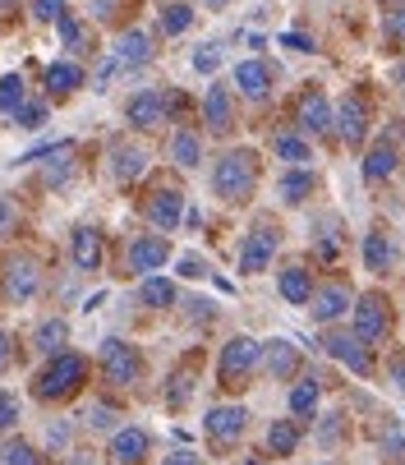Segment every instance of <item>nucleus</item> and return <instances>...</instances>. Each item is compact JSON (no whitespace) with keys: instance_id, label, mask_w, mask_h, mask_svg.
I'll return each mask as SVG.
<instances>
[{"instance_id":"a878e982","label":"nucleus","mask_w":405,"mask_h":465,"mask_svg":"<svg viewBox=\"0 0 405 465\" xmlns=\"http://www.w3.org/2000/svg\"><path fill=\"white\" fill-rule=\"evenodd\" d=\"M64 346H70V322H64V318H42L33 327V351L37 355H55Z\"/></svg>"},{"instance_id":"b1692460","label":"nucleus","mask_w":405,"mask_h":465,"mask_svg":"<svg viewBox=\"0 0 405 465\" xmlns=\"http://www.w3.org/2000/svg\"><path fill=\"white\" fill-rule=\"evenodd\" d=\"M396 240L391 235H382V231H369L364 235V268L369 272H391L396 268Z\"/></svg>"},{"instance_id":"3c124183","label":"nucleus","mask_w":405,"mask_h":465,"mask_svg":"<svg viewBox=\"0 0 405 465\" xmlns=\"http://www.w3.org/2000/svg\"><path fill=\"white\" fill-rule=\"evenodd\" d=\"M46 447H51V451H64V447H70V424H64V420L51 424V429H46Z\"/></svg>"},{"instance_id":"49530a36","label":"nucleus","mask_w":405,"mask_h":465,"mask_svg":"<svg viewBox=\"0 0 405 465\" xmlns=\"http://www.w3.org/2000/svg\"><path fill=\"white\" fill-rule=\"evenodd\" d=\"M336 231H341V222H336V217H327V222H322V235H318V253H322V258H336V249H341Z\"/></svg>"},{"instance_id":"4d7b16f0","label":"nucleus","mask_w":405,"mask_h":465,"mask_svg":"<svg viewBox=\"0 0 405 465\" xmlns=\"http://www.w3.org/2000/svg\"><path fill=\"white\" fill-rule=\"evenodd\" d=\"M391 378H396V387H405V360H391Z\"/></svg>"},{"instance_id":"c9c22d12","label":"nucleus","mask_w":405,"mask_h":465,"mask_svg":"<svg viewBox=\"0 0 405 465\" xmlns=\"http://www.w3.org/2000/svg\"><path fill=\"white\" fill-rule=\"evenodd\" d=\"M46 88H55V93H74V88H84V70L74 60H55L51 70H46Z\"/></svg>"},{"instance_id":"bb28decb","label":"nucleus","mask_w":405,"mask_h":465,"mask_svg":"<svg viewBox=\"0 0 405 465\" xmlns=\"http://www.w3.org/2000/svg\"><path fill=\"white\" fill-rule=\"evenodd\" d=\"M396 166H400L396 143H378V148L364 157V180H369V184H382V180H391V175H396Z\"/></svg>"},{"instance_id":"bf43d9fd","label":"nucleus","mask_w":405,"mask_h":465,"mask_svg":"<svg viewBox=\"0 0 405 465\" xmlns=\"http://www.w3.org/2000/svg\"><path fill=\"white\" fill-rule=\"evenodd\" d=\"M202 5H208V10H222V5H226V0H202Z\"/></svg>"},{"instance_id":"dca6fc26","label":"nucleus","mask_w":405,"mask_h":465,"mask_svg":"<svg viewBox=\"0 0 405 465\" xmlns=\"http://www.w3.org/2000/svg\"><path fill=\"white\" fill-rule=\"evenodd\" d=\"M258 369H267L277 382H291V378H300V351H295V341H286V337H272L262 346V364Z\"/></svg>"},{"instance_id":"c03bdc74","label":"nucleus","mask_w":405,"mask_h":465,"mask_svg":"<svg viewBox=\"0 0 405 465\" xmlns=\"http://www.w3.org/2000/svg\"><path fill=\"white\" fill-rule=\"evenodd\" d=\"M19 415H24L19 396H15V391H0V433H10V429L19 424Z\"/></svg>"},{"instance_id":"aec40b11","label":"nucleus","mask_w":405,"mask_h":465,"mask_svg":"<svg viewBox=\"0 0 405 465\" xmlns=\"http://www.w3.org/2000/svg\"><path fill=\"white\" fill-rule=\"evenodd\" d=\"M148 171V148H139V143H111V175L120 180V184H133Z\"/></svg>"},{"instance_id":"de8ad7c7","label":"nucleus","mask_w":405,"mask_h":465,"mask_svg":"<svg viewBox=\"0 0 405 465\" xmlns=\"http://www.w3.org/2000/svg\"><path fill=\"white\" fill-rule=\"evenodd\" d=\"M208 272H212V268H208V262H202L198 253H184V258H180V277H189V282H202Z\"/></svg>"},{"instance_id":"cd10ccee","label":"nucleus","mask_w":405,"mask_h":465,"mask_svg":"<svg viewBox=\"0 0 405 465\" xmlns=\"http://www.w3.org/2000/svg\"><path fill=\"white\" fill-rule=\"evenodd\" d=\"M277 286H282V300L300 309V304H309V295H313V272L295 262V268H286V272H282V282H277Z\"/></svg>"},{"instance_id":"4c0bfd02","label":"nucleus","mask_w":405,"mask_h":465,"mask_svg":"<svg viewBox=\"0 0 405 465\" xmlns=\"http://www.w3.org/2000/svg\"><path fill=\"white\" fill-rule=\"evenodd\" d=\"M277 157L291 166H304V162H313V148L304 134H277Z\"/></svg>"},{"instance_id":"f03ea898","label":"nucleus","mask_w":405,"mask_h":465,"mask_svg":"<svg viewBox=\"0 0 405 465\" xmlns=\"http://www.w3.org/2000/svg\"><path fill=\"white\" fill-rule=\"evenodd\" d=\"M212 189H217L222 203H249L253 189H258V157L249 148L226 153L217 162V171H212Z\"/></svg>"},{"instance_id":"423d86ee","label":"nucleus","mask_w":405,"mask_h":465,"mask_svg":"<svg viewBox=\"0 0 405 465\" xmlns=\"http://www.w3.org/2000/svg\"><path fill=\"white\" fill-rule=\"evenodd\" d=\"M322 351L336 364H346L355 378H373V351H369V341L355 337V331H331V337L322 341Z\"/></svg>"},{"instance_id":"4be33fe9","label":"nucleus","mask_w":405,"mask_h":465,"mask_svg":"<svg viewBox=\"0 0 405 465\" xmlns=\"http://www.w3.org/2000/svg\"><path fill=\"white\" fill-rule=\"evenodd\" d=\"M70 253H74L79 272H97L102 268V231L97 226H79L74 240H70Z\"/></svg>"},{"instance_id":"6ab92c4d","label":"nucleus","mask_w":405,"mask_h":465,"mask_svg":"<svg viewBox=\"0 0 405 465\" xmlns=\"http://www.w3.org/2000/svg\"><path fill=\"white\" fill-rule=\"evenodd\" d=\"M202 124L212 129V134H231V124H235V102H231V88L212 84L208 97H202Z\"/></svg>"},{"instance_id":"f3484780","label":"nucleus","mask_w":405,"mask_h":465,"mask_svg":"<svg viewBox=\"0 0 405 465\" xmlns=\"http://www.w3.org/2000/svg\"><path fill=\"white\" fill-rule=\"evenodd\" d=\"M272 84H277V74H272V64H267V60H240L235 64V88L249 102H262L267 93H272Z\"/></svg>"},{"instance_id":"ddd939ff","label":"nucleus","mask_w":405,"mask_h":465,"mask_svg":"<svg viewBox=\"0 0 405 465\" xmlns=\"http://www.w3.org/2000/svg\"><path fill=\"white\" fill-rule=\"evenodd\" d=\"M124 120H129L133 129H162V124H166V93H157V88L133 93V97L124 102Z\"/></svg>"},{"instance_id":"393cba45","label":"nucleus","mask_w":405,"mask_h":465,"mask_svg":"<svg viewBox=\"0 0 405 465\" xmlns=\"http://www.w3.org/2000/svg\"><path fill=\"white\" fill-rule=\"evenodd\" d=\"M313 189H318V175H313V171H304V166H291V171L277 180L282 203H291V208H300L304 198H313Z\"/></svg>"},{"instance_id":"052dcab7","label":"nucleus","mask_w":405,"mask_h":465,"mask_svg":"<svg viewBox=\"0 0 405 465\" xmlns=\"http://www.w3.org/2000/svg\"><path fill=\"white\" fill-rule=\"evenodd\" d=\"M5 10H15V0H0V15H5Z\"/></svg>"},{"instance_id":"f8f14e48","label":"nucleus","mask_w":405,"mask_h":465,"mask_svg":"<svg viewBox=\"0 0 405 465\" xmlns=\"http://www.w3.org/2000/svg\"><path fill=\"white\" fill-rule=\"evenodd\" d=\"M331 124H336V134H341V143L360 148V143H364V134H369V102H364L360 93H351L341 106H336Z\"/></svg>"},{"instance_id":"7ed1b4c3","label":"nucleus","mask_w":405,"mask_h":465,"mask_svg":"<svg viewBox=\"0 0 405 465\" xmlns=\"http://www.w3.org/2000/svg\"><path fill=\"white\" fill-rule=\"evenodd\" d=\"M97 369H102V378H106L111 387H120V391H124V387H139L143 373H148L139 346H129V341H120V337H106V341H102Z\"/></svg>"},{"instance_id":"ea45409f","label":"nucleus","mask_w":405,"mask_h":465,"mask_svg":"<svg viewBox=\"0 0 405 465\" xmlns=\"http://www.w3.org/2000/svg\"><path fill=\"white\" fill-rule=\"evenodd\" d=\"M189 24H193V10H189V5H166V10H162V33H166V37L189 33Z\"/></svg>"},{"instance_id":"6e6d98bb","label":"nucleus","mask_w":405,"mask_h":465,"mask_svg":"<svg viewBox=\"0 0 405 465\" xmlns=\"http://www.w3.org/2000/svg\"><path fill=\"white\" fill-rule=\"evenodd\" d=\"M282 46H295V51H313V42H309V37H300V33H282Z\"/></svg>"},{"instance_id":"473e14b6","label":"nucleus","mask_w":405,"mask_h":465,"mask_svg":"<svg viewBox=\"0 0 405 465\" xmlns=\"http://www.w3.org/2000/svg\"><path fill=\"white\" fill-rule=\"evenodd\" d=\"M171 157H175L184 171H193V166L202 162V139L193 134V129H175V139H171Z\"/></svg>"},{"instance_id":"39448f33","label":"nucleus","mask_w":405,"mask_h":465,"mask_svg":"<svg viewBox=\"0 0 405 465\" xmlns=\"http://www.w3.org/2000/svg\"><path fill=\"white\" fill-rule=\"evenodd\" d=\"M277 244H282V226H272V222H258V226L244 235V244H240V272H244V277L262 272L267 262L277 258Z\"/></svg>"},{"instance_id":"8fccbe9b","label":"nucleus","mask_w":405,"mask_h":465,"mask_svg":"<svg viewBox=\"0 0 405 465\" xmlns=\"http://www.w3.org/2000/svg\"><path fill=\"white\" fill-rule=\"evenodd\" d=\"M382 33H387L391 42H405V5H400V10H391V15L382 19Z\"/></svg>"},{"instance_id":"72a5a7b5","label":"nucleus","mask_w":405,"mask_h":465,"mask_svg":"<svg viewBox=\"0 0 405 465\" xmlns=\"http://www.w3.org/2000/svg\"><path fill=\"white\" fill-rule=\"evenodd\" d=\"M139 300H143L148 309H171V304H175V282H171V277H143Z\"/></svg>"},{"instance_id":"603ef678","label":"nucleus","mask_w":405,"mask_h":465,"mask_svg":"<svg viewBox=\"0 0 405 465\" xmlns=\"http://www.w3.org/2000/svg\"><path fill=\"white\" fill-rule=\"evenodd\" d=\"M382 451H387L391 460H405V433H396V429H391V433L382 438Z\"/></svg>"},{"instance_id":"c85d7f7f","label":"nucleus","mask_w":405,"mask_h":465,"mask_svg":"<svg viewBox=\"0 0 405 465\" xmlns=\"http://www.w3.org/2000/svg\"><path fill=\"white\" fill-rule=\"evenodd\" d=\"M300 438H304V429H300V420H277L272 429H267V451L272 456H295V447H300Z\"/></svg>"},{"instance_id":"a18cd8bd","label":"nucleus","mask_w":405,"mask_h":465,"mask_svg":"<svg viewBox=\"0 0 405 465\" xmlns=\"http://www.w3.org/2000/svg\"><path fill=\"white\" fill-rule=\"evenodd\" d=\"M60 15H70V0H33V19L37 24H55Z\"/></svg>"},{"instance_id":"2eb2a0df","label":"nucleus","mask_w":405,"mask_h":465,"mask_svg":"<svg viewBox=\"0 0 405 465\" xmlns=\"http://www.w3.org/2000/svg\"><path fill=\"white\" fill-rule=\"evenodd\" d=\"M355 304V291L351 286H313V295H309V313H313V322H336L346 309Z\"/></svg>"},{"instance_id":"a19ab883","label":"nucleus","mask_w":405,"mask_h":465,"mask_svg":"<svg viewBox=\"0 0 405 465\" xmlns=\"http://www.w3.org/2000/svg\"><path fill=\"white\" fill-rule=\"evenodd\" d=\"M341 429H346V415H322V424H318V447H322V451H336V442H341Z\"/></svg>"},{"instance_id":"a211bd4d","label":"nucleus","mask_w":405,"mask_h":465,"mask_svg":"<svg viewBox=\"0 0 405 465\" xmlns=\"http://www.w3.org/2000/svg\"><path fill=\"white\" fill-rule=\"evenodd\" d=\"M295 124H300V134H327V129H331V106H327L322 88H309V93L300 97Z\"/></svg>"},{"instance_id":"09e8293b","label":"nucleus","mask_w":405,"mask_h":465,"mask_svg":"<svg viewBox=\"0 0 405 465\" xmlns=\"http://www.w3.org/2000/svg\"><path fill=\"white\" fill-rule=\"evenodd\" d=\"M15 226H19V208H15V198L0 193V235H10Z\"/></svg>"},{"instance_id":"c756f323","label":"nucleus","mask_w":405,"mask_h":465,"mask_svg":"<svg viewBox=\"0 0 405 465\" xmlns=\"http://www.w3.org/2000/svg\"><path fill=\"white\" fill-rule=\"evenodd\" d=\"M318 401H322L318 378H300V382L291 387V415H295V420H313V415H318Z\"/></svg>"},{"instance_id":"f704fd0d","label":"nucleus","mask_w":405,"mask_h":465,"mask_svg":"<svg viewBox=\"0 0 405 465\" xmlns=\"http://www.w3.org/2000/svg\"><path fill=\"white\" fill-rule=\"evenodd\" d=\"M0 465H46V456L24 438H5L0 442Z\"/></svg>"},{"instance_id":"5701e85b","label":"nucleus","mask_w":405,"mask_h":465,"mask_svg":"<svg viewBox=\"0 0 405 465\" xmlns=\"http://www.w3.org/2000/svg\"><path fill=\"white\" fill-rule=\"evenodd\" d=\"M70 175H74V143L64 139V143L42 153V180L60 189V184H70Z\"/></svg>"},{"instance_id":"4468645a","label":"nucleus","mask_w":405,"mask_h":465,"mask_svg":"<svg viewBox=\"0 0 405 465\" xmlns=\"http://www.w3.org/2000/svg\"><path fill=\"white\" fill-rule=\"evenodd\" d=\"M202 429H208L212 442H240L244 429H249V411L244 406H212L208 415H202Z\"/></svg>"},{"instance_id":"9d476101","label":"nucleus","mask_w":405,"mask_h":465,"mask_svg":"<svg viewBox=\"0 0 405 465\" xmlns=\"http://www.w3.org/2000/svg\"><path fill=\"white\" fill-rule=\"evenodd\" d=\"M37 291H42V268H37V258H28V253L10 258V262H5V295H10L15 304H28Z\"/></svg>"},{"instance_id":"f257e3e1","label":"nucleus","mask_w":405,"mask_h":465,"mask_svg":"<svg viewBox=\"0 0 405 465\" xmlns=\"http://www.w3.org/2000/svg\"><path fill=\"white\" fill-rule=\"evenodd\" d=\"M84 382H88V360L84 355H74V351H55L51 360H46V369L33 378V396L37 401H70V396H79L84 391Z\"/></svg>"},{"instance_id":"1a4fd4ad","label":"nucleus","mask_w":405,"mask_h":465,"mask_svg":"<svg viewBox=\"0 0 405 465\" xmlns=\"http://www.w3.org/2000/svg\"><path fill=\"white\" fill-rule=\"evenodd\" d=\"M143 217H148L162 235H171V231L184 222V193H180L175 184H157V189H153V198L143 203Z\"/></svg>"},{"instance_id":"6e6552de","label":"nucleus","mask_w":405,"mask_h":465,"mask_svg":"<svg viewBox=\"0 0 405 465\" xmlns=\"http://www.w3.org/2000/svg\"><path fill=\"white\" fill-rule=\"evenodd\" d=\"M166 258H171V235H139L124 253V268L133 277H153L157 268H166Z\"/></svg>"},{"instance_id":"864d4df0","label":"nucleus","mask_w":405,"mask_h":465,"mask_svg":"<svg viewBox=\"0 0 405 465\" xmlns=\"http://www.w3.org/2000/svg\"><path fill=\"white\" fill-rule=\"evenodd\" d=\"M162 465H202V456H198V451H189V447H180V451H166V456H162Z\"/></svg>"},{"instance_id":"13d9d810","label":"nucleus","mask_w":405,"mask_h":465,"mask_svg":"<svg viewBox=\"0 0 405 465\" xmlns=\"http://www.w3.org/2000/svg\"><path fill=\"white\" fill-rule=\"evenodd\" d=\"M396 84H400V88H405V60H400V64H396Z\"/></svg>"},{"instance_id":"e433bc0d","label":"nucleus","mask_w":405,"mask_h":465,"mask_svg":"<svg viewBox=\"0 0 405 465\" xmlns=\"http://www.w3.org/2000/svg\"><path fill=\"white\" fill-rule=\"evenodd\" d=\"M120 406H111V401H93L88 411H84V424L93 429V433H115L120 429Z\"/></svg>"},{"instance_id":"79ce46f5","label":"nucleus","mask_w":405,"mask_h":465,"mask_svg":"<svg viewBox=\"0 0 405 465\" xmlns=\"http://www.w3.org/2000/svg\"><path fill=\"white\" fill-rule=\"evenodd\" d=\"M217 64H222V42H208V46L193 51V70L198 74H217Z\"/></svg>"},{"instance_id":"412c9836","label":"nucleus","mask_w":405,"mask_h":465,"mask_svg":"<svg viewBox=\"0 0 405 465\" xmlns=\"http://www.w3.org/2000/svg\"><path fill=\"white\" fill-rule=\"evenodd\" d=\"M148 60H153V37H148V33L129 28V33L115 42V64H120V70H143Z\"/></svg>"},{"instance_id":"7c9ffc66","label":"nucleus","mask_w":405,"mask_h":465,"mask_svg":"<svg viewBox=\"0 0 405 465\" xmlns=\"http://www.w3.org/2000/svg\"><path fill=\"white\" fill-rule=\"evenodd\" d=\"M55 33H60V42H64V51H74V55L93 46V33L84 28V19H79L74 10H70V15H60V19H55Z\"/></svg>"},{"instance_id":"2f4dec72","label":"nucleus","mask_w":405,"mask_h":465,"mask_svg":"<svg viewBox=\"0 0 405 465\" xmlns=\"http://www.w3.org/2000/svg\"><path fill=\"white\" fill-rule=\"evenodd\" d=\"M189 396H193V360L180 364V369L166 378V406H171V411H184Z\"/></svg>"},{"instance_id":"58836bf2","label":"nucleus","mask_w":405,"mask_h":465,"mask_svg":"<svg viewBox=\"0 0 405 465\" xmlns=\"http://www.w3.org/2000/svg\"><path fill=\"white\" fill-rule=\"evenodd\" d=\"M24 102H28V93H24V74H5V79H0V111L15 115Z\"/></svg>"},{"instance_id":"20e7f679","label":"nucleus","mask_w":405,"mask_h":465,"mask_svg":"<svg viewBox=\"0 0 405 465\" xmlns=\"http://www.w3.org/2000/svg\"><path fill=\"white\" fill-rule=\"evenodd\" d=\"M258 364H262V341H253V337H235V341L222 346L217 378H222L226 391H235V387H244V382L258 373Z\"/></svg>"},{"instance_id":"37998d69","label":"nucleus","mask_w":405,"mask_h":465,"mask_svg":"<svg viewBox=\"0 0 405 465\" xmlns=\"http://www.w3.org/2000/svg\"><path fill=\"white\" fill-rule=\"evenodd\" d=\"M15 124H19V129H42V124H46V102H24V106L15 111Z\"/></svg>"},{"instance_id":"9b49d317","label":"nucleus","mask_w":405,"mask_h":465,"mask_svg":"<svg viewBox=\"0 0 405 465\" xmlns=\"http://www.w3.org/2000/svg\"><path fill=\"white\" fill-rule=\"evenodd\" d=\"M148 451H153V433L139 429V424H124V429L111 433V451H106V456H111L115 465H143Z\"/></svg>"},{"instance_id":"5fc2aeb1","label":"nucleus","mask_w":405,"mask_h":465,"mask_svg":"<svg viewBox=\"0 0 405 465\" xmlns=\"http://www.w3.org/2000/svg\"><path fill=\"white\" fill-rule=\"evenodd\" d=\"M10 364H15V337H10L5 327H0V373H5Z\"/></svg>"},{"instance_id":"0eeeda50","label":"nucleus","mask_w":405,"mask_h":465,"mask_svg":"<svg viewBox=\"0 0 405 465\" xmlns=\"http://www.w3.org/2000/svg\"><path fill=\"white\" fill-rule=\"evenodd\" d=\"M387 331H391V304H387V295H378V291L360 295L355 300V337L360 341H382Z\"/></svg>"}]
</instances>
